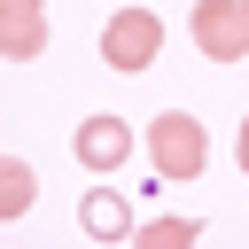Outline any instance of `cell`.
I'll use <instances>...</instances> for the list:
<instances>
[{
  "label": "cell",
  "instance_id": "obj_9",
  "mask_svg": "<svg viewBox=\"0 0 249 249\" xmlns=\"http://www.w3.org/2000/svg\"><path fill=\"white\" fill-rule=\"evenodd\" d=\"M241 179H249V117H241Z\"/></svg>",
  "mask_w": 249,
  "mask_h": 249
},
{
  "label": "cell",
  "instance_id": "obj_10",
  "mask_svg": "<svg viewBox=\"0 0 249 249\" xmlns=\"http://www.w3.org/2000/svg\"><path fill=\"white\" fill-rule=\"evenodd\" d=\"M117 8H124V0H117Z\"/></svg>",
  "mask_w": 249,
  "mask_h": 249
},
{
  "label": "cell",
  "instance_id": "obj_3",
  "mask_svg": "<svg viewBox=\"0 0 249 249\" xmlns=\"http://www.w3.org/2000/svg\"><path fill=\"white\" fill-rule=\"evenodd\" d=\"M187 31L210 62H249V0H195Z\"/></svg>",
  "mask_w": 249,
  "mask_h": 249
},
{
  "label": "cell",
  "instance_id": "obj_4",
  "mask_svg": "<svg viewBox=\"0 0 249 249\" xmlns=\"http://www.w3.org/2000/svg\"><path fill=\"white\" fill-rule=\"evenodd\" d=\"M70 156H78L93 179H109V171H124V163H132V124L101 109V117H86V124L70 132Z\"/></svg>",
  "mask_w": 249,
  "mask_h": 249
},
{
  "label": "cell",
  "instance_id": "obj_2",
  "mask_svg": "<svg viewBox=\"0 0 249 249\" xmlns=\"http://www.w3.org/2000/svg\"><path fill=\"white\" fill-rule=\"evenodd\" d=\"M156 54H163V23H156L148 8H132V0H124V8L101 23V62L132 78V70H148Z\"/></svg>",
  "mask_w": 249,
  "mask_h": 249
},
{
  "label": "cell",
  "instance_id": "obj_1",
  "mask_svg": "<svg viewBox=\"0 0 249 249\" xmlns=\"http://www.w3.org/2000/svg\"><path fill=\"white\" fill-rule=\"evenodd\" d=\"M148 156H156V179H163V187L202 179V163H210V132H202V117L163 109V117L148 124Z\"/></svg>",
  "mask_w": 249,
  "mask_h": 249
},
{
  "label": "cell",
  "instance_id": "obj_5",
  "mask_svg": "<svg viewBox=\"0 0 249 249\" xmlns=\"http://www.w3.org/2000/svg\"><path fill=\"white\" fill-rule=\"evenodd\" d=\"M78 233H86V241H132L140 218H132L124 187H86V195H78Z\"/></svg>",
  "mask_w": 249,
  "mask_h": 249
},
{
  "label": "cell",
  "instance_id": "obj_8",
  "mask_svg": "<svg viewBox=\"0 0 249 249\" xmlns=\"http://www.w3.org/2000/svg\"><path fill=\"white\" fill-rule=\"evenodd\" d=\"M132 241L140 249H187V241H202V218H140Z\"/></svg>",
  "mask_w": 249,
  "mask_h": 249
},
{
  "label": "cell",
  "instance_id": "obj_6",
  "mask_svg": "<svg viewBox=\"0 0 249 249\" xmlns=\"http://www.w3.org/2000/svg\"><path fill=\"white\" fill-rule=\"evenodd\" d=\"M47 54V0H0V62Z\"/></svg>",
  "mask_w": 249,
  "mask_h": 249
},
{
  "label": "cell",
  "instance_id": "obj_7",
  "mask_svg": "<svg viewBox=\"0 0 249 249\" xmlns=\"http://www.w3.org/2000/svg\"><path fill=\"white\" fill-rule=\"evenodd\" d=\"M31 195H39V187H31V163H23V156H0V218H23Z\"/></svg>",
  "mask_w": 249,
  "mask_h": 249
}]
</instances>
